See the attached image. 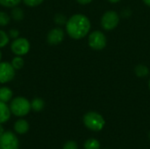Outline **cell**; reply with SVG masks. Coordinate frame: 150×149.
Segmentation results:
<instances>
[{
    "label": "cell",
    "mask_w": 150,
    "mask_h": 149,
    "mask_svg": "<svg viewBox=\"0 0 150 149\" xmlns=\"http://www.w3.org/2000/svg\"><path fill=\"white\" fill-rule=\"evenodd\" d=\"M134 72L136 74V76H138L139 77H145L149 75V68L142 64H139L138 66H136V68H134Z\"/></svg>",
    "instance_id": "2e32d148"
},
{
    "label": "cell",
    "mask_w": 150,
    "mask_h": 149,
    "mask_svg": "<svg viewBox=\"0 0 150 149\" xmlns=\"http://www.w3.org/2000/svg\"><path fill=\"white\" fill-rule=\"evenodd\" d=\"M68 19L67 18L63 15V14H56L55 17H54V22L57 24V25H66Z\"/></svg>",
    "instance_id": "44dd1931"
},
{
    "label": "cell",
    "mask_w": 150,
    "mask_h": 149,
    "mask_svg": "<svg viewBox=\"0 0 150 149\" xmlns=\"http://www.w3.org/2000/svg\"><path fill=\"white\" fill-rule=\"evenodd\" d=\"M91 29L90 19L83 14L71 16L66 23V31L70 38L80 40L84 38Z\"/></svg>",
    "instance_id": "6da1fadb"
},
{
    "label": "cell",
    "mask_w": 150,
    "mask_h": 149,
    "mask_svg": "<svg viewBox=\"0 0 150 149\" xmlns=\"http://www.w3.org/2000/svg\"><path fill=\"white\" fill-rule=\"evenodd\" d=\"M108 1L111 2V3H114V4H115V3H119L120 0H108Z\"/></svg>",
    "instance_id": "83f0119b"
},
{
    "label": "cell",
    "mask_w": 150,
    "mask_h": 149,
    "mask_svg": "<svg viewBox=\"0 0 150 149\" xmlns=\"http://www.w3.org/2000/svg\"><path fill=\"white\" fill-rule=\"evenodd\" d=\"M44 0H23L24 4L27 6L30 7H34V6H38L40 5Z\"/></svg>",
    "instance_id": "7402d4cb"
},
{
    "label": "cell",
    "mask_w": 150,
    "mask_h": 149,
    "mask_svg": "<svg viewBox=\"0 0 150 149\" xmlns=\"http://www.w3.org/2000/svg\"><path fill=\"white\" fill-rule=\"evenodd\" d=\"M149 89H150V79H149Z\"/></svg>",
    "instance_id": "f546056e"
},
{
    "label": "cell",
    "mask_w": 150,
    "mask_h": 149,
    "mask_svg": "<svg viewBox=\"0 0 150 149\" xmlns=\"http://www.w3.org/2000/svg\"><path fill=\"white\" fill-rule=\"evenodd\" d=\"M84 149H100V142L96 139H89L84 142Z\"/></svg>",
    "instance_id": "5bb4252c"
},
{
    "label": "cell",
    "mask_w": 150,
    "mask_h": 149,
    "mask_svg": "<svg viewBox=\"0 0 150 149\" xmlns=\"http://www.w3.org/2000/svg\"><path fill=\"white\" fill-rule=\"evenodd\" d=\"M1 149H19V141L15 133L11 131H4L0 136Z\"/></svg>",
    "instance_id": "277c9868"
},
{
    "label": "cell",
    "mask_w": 150,
    "mask_h": 149,
    "mask_svg": "<svg viewBox=\"0 0 150 149\" xmlns=\"http://www.w3.org/2000/svg\"><path fill=\"white\" fill-rule=\"evenodd\" d=\"M15 76V68L11 63L0 62V83H6L11 82Z\"/></svg>",
    "instance_id": "ba28073f"
},
{
    "label": "cell",
    "mask_w": 150,
    "mask_h": 149,
    "mask_svg": "<svg viewBox=\"0 0 150 149\" xmlns=\"http://www.w3.org/2000/svg\"><path fill=\"white\" fill-rule=\"evenodd\" d=\"M11 65L12 67L15 68V70H18V69H20L23 68L24 64H25V61H24V59L21 57V56H16L12 59L11 61Z\"/></svg>",
    "instance_id": "e0dca14e"
},
{
    "label": "cell",
    "mask_w": 150,
    "mask_h": 149,
    "mask_svg": "<svg viewBox=\"0 0 150 149\" xmlns=\"http://www.w3.org/2000/svg\"><path fill=\"white\" fill-rule=\"evenodd\" d=\"M11 18L16 20V21H20L23 19L24 18V11L22 9L18 8V7H14L11 11Z\"/></svg>",
    "instance_id": "9a60e30c"
},
{
    "label": "cell",
    "mask_w": 150,
    "mask_h": 149,
    "mask_svg": "<svg viewBox=\"0 0 150 149\" xmlns=\"http://www.w3.org/2000/svg\"><path fill=\"white\" fill-rule=\"evenodd\" d=\"M11 21L10 16L4 12V11H0V26H5L7 25Z\"/></svg>",
    "instance_id": "ffe728a7"
},
{
    "label": "cell",
    "mask_w": 150,
    "mask_h": 149,
    "mask_svg": "<svg viewBox=\"0 0 150 149\" xmlns=\"http://www.w3.org/2000/svg\"><path fill=\"white\" fill-rule=\"evenodd\" d=\"M77 3L81 4H90L92 0H76Z\"/></svg>",
    "instance_id": "d4e9b609"
},
{
    "label": "cell",
    "mask_w": 150,
    "mask_h": 149,
    "mask_svg": "<svg viewBox=\"0 0 150 149\" xmlns=\"http://www.w3.org/2000/svg\"><path fill=\"white\" fill-rule=\"evenodd\" d=\"M11 112L10 107L6 105V103L0 101V123L4 124L7 122L11 118Z\"/></svg>",
    "instance_id": "30bf717a"
},
{
    "label": "cell",
    "mask_w": 150,
    "mask_h": 149,
    "mask_svg": "<svg viewBox=\"0 0 150 149\" xmlns=\"http://www.w3.org/2000/svg\"><path fill=\"white\" fill-rule=\"evenodd\" d=\"M14 131L18 134H25L29 131V124L25 119H18L14 124Z\"/></svg>",
    "instance_id": "8fae6325"
},
{
    "label": "cell",
    "mask_w": 150,
    "mask_h": 149,
    "mask_svg": "<svg viewBox=\"0 0 150 149\" xmlns=\"http://www.w3.org/2000/svg\"><path fill=\"white\" fill-rule=\"evenodd\" d=\"M21 0H0V4L6 8H14L20 4Z\"/></svg>",
    "instance_id": "ac0fdd59"
},
{
    "label": "cell",
    "mask_w": 150,
    "mask_h": 149,
    "mask_svg": "<svg viewBox=\"0 0 150 149\" xmlns=\"http://www.w3.org/2000/svg\"><path fill=\"white\" fill-rule=\"evenodd\" d=\"M4 133V126H2V124L0 123V136Z\"/></svg>",
    "instance_id": "484cf974"
},
{
    "label": "cell",
    "mask_w": 150,
    "mask_h": 149,
    "mask_svg": "<svg viewBox=\"0 0 150 149\" xmlns=\"http://www.w3.org/2000/svg\"><path fill=\"white\" fill-rule=\"evenodd\" d=\"M13 93L11 90L8 87H1L0 88V101L7 103L12 99Z\"/></svg>",
    "instance_id": "7c38bea8"
},
{
    "label": "cell",
    "mask_w": 150,
    "mask_h": 149,
    "mask_svg": "<svg viewBox=\"0 0 150 149\" xmlns=\"http://www.w3.org/2000/svg\"><path fill=\"white\" fill-rule=\"evenodd\" d=\"M83 120L84 126L88 129L94 131V132L101 131L105 125V121L103 116L95 112H87L83 116Z\"/></svg>",
    "instance_id": "3957f363"
},
{
    "label": "cell",
    "mask_w": 150,
    "mask_h": 149,
    "mask_svg": "<svg viewBox=\"0 0 150 149\" xmlns=\"http://www.w3.org/2000/svg\"><path fill=\"white\" fill-rule=\"evenodd\" d=\"M44 106H45V103H44L43 99L39 98V97L33 99V101L31 102V108L34 112H39L42 111L44 109Z\"/></svg>",
    "instance_id": "4fadbf2b"
},
{
    "label": "cell",
    "mask_w": 150,
    "mask_h": 149,
    "mask_svg": "<svg viewBox=\"0 0 150 149\" xmlns=\"http://www.w3.org/2000/svg\"><path fill=\"white\" fill-rule=\"evenodd\" d=\"M1 59H2V53H1V51H0V61H1Z\"/></svg>",
    "instance_id": "f1b7e54d"
},
{
    "label": "cell",
    "mask_w": 150,
    "mask_h": 149,
    "mask_svg": "<svg viewBox=\"0 0 150 149\" xmlns=\"http://www.w3.org/2000/svg\"><path fill=\"white\" fill-rule=\"evenodd\" d=\"M11 50L14 54L18 56L25 55L30 50V43L25 38L14 39V40L11 44Z\"/></svg>",
    "instance_id": "52a82bcc"
},
{
    "label": "cell",
    "mask_w": 150,
    "mask_h": 149,
    "mask_svg": "<svg viewBox=\"0 0 150 149\" xmlns=\"http://www.w3.org/2000/svg\"><path fill=\"white\" fill-rule=\"evenodd\" d=\"M9 107L11 114L15 115L16 117L26 116L32 110L31 102H29L25 97H17L13 98L11 101Z\"/></svg>",
    "instance_id": "7a4b0ae2"
},
{
    "label": "cell",
    "mask_w": 150,
    "mask_h": 149,
    "mask_svg": "<svg viewBox=\"0 0 150 149\" xmlns=\"http://www.w3.org/2000/svg\"><path fill=\"white\" fill-rule=\"evenodd\" d=\"M149 139H150V133H149Z\"/></svg>",
    "instance_id": "4dcf8cb0"
},
{
    "label": "cell",
    "mask_w": 150,
    "mask_h": 149,
    "mask_svg": "<svg viewBox=\"0 0 150 149\" xmlns=\"http://www.w3.org/2000/svg\"><path fill=\"white\" fill-rule=\"evenodd\" d=\"M62 149H78V146H77V143L76 141H69L63 145Z\"/></svg>",
    "instance_id": "603a6c76"
},
{
    "label": "cell",
    "mask_w": 150,
    "mask_h": 149,
    "mask_svg": "<svg viewBox=\"0 0 150 149\" xmlns=\"http://www.w3.org/2000/svg\"><path fill=\"white\" fill-rule=\"evenodd\" d=\"M64 39V32L62 28L56 27L52 29L47 36V40L50 45H58Z\"/></svg>",
    "instance_id": "9c48e42d"
},
{
    "label": "cell",
    "mask_w": 150,
    "mask_h": 149,
    "mask_svg": "<svg viewBox=\"0 0 150 149\" xmlns=\"http://www.w3.org/2000/svg\"><path fill=\"white\" fill-rule=\"evenodd\" d=\"M120 22L119 14L114 11H106L101 18V25L106 31L113 30Z\"/></svg>",
    "instance_id": "8992f818"
},
{
    "label": "cell",
    "mask_w": 150,
    "mask_h": 149,
    "mask_svg": "<svg viewBox=\"0 0 150 149\" xmlns=\"http://www.w3.org/2000/svg\"><path fill=\"white\" fill-rule=\"evenodd\" d=\"M147 5H149V6H150V0H142Z\"/></svg>",
    "instance_id": "4316f807"
},
{
    "label": "cell",
    "mask_w": 150,
    "mask_h": 149,
    "mask_svg": "<svg viewBox=\"0 0 150 149\" xmlns=\"http://www.w3.org/2000/svg\"><path fill=\"white\" fill-rule=\"evenodd\" d=\"M8 35H9V37H11L12 39H17L19 36V32L17 29H11Z\"/></svg>",
    "instance_id": "cb8c5ba5"
},
{
    "label": "cell",
    "mask_w": 150,
    "mask_h": 149,
    "mask_svg": "<svg viewBox=\"0 0 150 149\" xmlns=\"http://www.w3.org/2000/svg\"><path fill=\"white\" fill-rule=\"evenodd\" d=\"M10 41L9 35L3 30L0 29V48L4 47Z\"/></svg>",
    "instance_id": "d6986e66"
},
{
    "label": "cell",
    "mask_w": 150,
    "mask_h": 149,
    "mask_svg": "<svg viewBox=\"0 0 150 149\" xmlns=\"http://www.w3.org/2000/svg\"><path fill=\"white\" fill-rule=\"evenodd\" d=\"M88 43L92 49L102 50L106 46V37L101 31H94L89 35Z\"/></svg>",
    "instance_id": "5b68a950"
},
{
    "label": "cell",
    "mask_w": 150,
    "mask_h": 149,
    "mask_svg": "<svg viewBox=\"0 0 150 149\" xmlns=\"http://www.w3.org/2000/svg\"><path fill=\"white\" fill-rule=\"evenodd\" d=\"M0 149H1V148H0Z\"/></svg>",
    "instance_id": "1f68e13d"
}]
</instances>
